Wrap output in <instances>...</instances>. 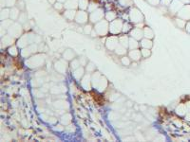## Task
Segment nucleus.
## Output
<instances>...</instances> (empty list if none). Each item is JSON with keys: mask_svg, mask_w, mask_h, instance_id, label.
Returning <instances> with one entry per match:
<instances>
[{"mask_svg": "<svg viewBox=\"0 0 190 142\" xmlns=\"http://www.w3.org/2000/svg\"><path fill=\"white\" fill-rule=\"evenodd\" d=\"M178 15L180 17H182L183 19H189L190 18V6L187 5V6L183 7L181 9V11L179 12Z\"/></svg>", "mask_w": 190, "mask_h": 142, "instance_id": "obj_1", "label": "nucleus"}, {"mask_svg": "<svg viewBox=\"0 0 190 142\" xmlns=\"http://www.w3.org/2000/svg\"><path fill=\"white\" fill-rule=\"evenodd\" d=\"M96 30L100 34H105L108 30V24L107 22H100L96 25Z\"/></svg>", "mask_w": 190, "mask_h": 142, "instance_id": "obj_2", "label": "nucleus"}, {"mask_svg": "<svg viewBox=\"0 0 190 142\" xmlns=\"http://www.w3.org/2000/svg\"><path fill=\"white\" fill-rule=\"evenodd\" d=\"M130 16H131V19H132L133 22H140V21H142V19H143L141 12H138L137 10H133V11L131 12Z\"/></svg>", "mask_w": 190, "mask_h": 142, "instance_id": "obj_3", "label": "nucleus"}, {"mask_svg": "<svg viewBox=\"0 0 190 142\" xmlns=\"http://www.w3.org/2000/svg\"><path fill=\"white\" fill-rule=\"evenodd\" d=\"M103 17V12L101 10H98L96 12H93L91 15V19L92 22H97Z\"/></svg>", "mask_w": 190, "mask_h": 142, "instance_id": "obj_4", "label": "nucleus"}, {"mask_svg": "<svg viewBox=\"0 0 190 142\" xmlns=\"http://www.w3.org/2000/svg\"><path fill=\"white\" fill-rule=\"evenodd\" d=\"M88 20V15L85 12H80L77 15H76V21L80 24L86 23Z\"/></svg>", "mask_w": 190, "mask_h": 142, "instance_id": "obj_5", "label": "nucleus"}, {"mask_svg": "<svg viewBox=\"0 0 190 142\" xmlns=\"http://www.w3.org/2000/svg\"><path fill=\"white\" fill-rule=\"evenodd\" d=\"M171 10L174 12H178L180 9H182V2H179L178 0H176V1H174L171 5Z\"/></svg>", "mask_w": 190, "mask_h": 142, "instance_id": "obj_6", "label": "nucleus"}, {"mask_svg": "<svg viewBox=\"0 0 190 142\" xmlns=\"http://www.w3.org/2000/svg\"><path fill=\"white\" fill-rule=\"evenodd\" d=\"M65 6L68 9H75L77 7V0H67Z\"/></svg>", "mask_w": 190, "mask_h": 142, "instance_id": "obj_7", "label": "nucleus"}, {"mask_svg": "<svg viewBox=\"0 0 190 142\" xmlns=\"http://www.w3.org/2000/svg\"><path fill=\"white\" fill-rule=\"evenodd\" d=\"M110 30H112L113 29H116V32H118L119 30H120V28H121V21H114V22H112L111 23V25H110Z\"/></svg>", "mask_w": 190, "mask_h": 142, "instance_id": "obj_8", "label": "nucleus"}, {"mask_svg": "<svg viewBox=\"0 0 190 142\" xmlns=\"http://www.w3.org/2000/svg\"><path fill=\"white\" fill-rule=\"evenodd\" d=\"M10 15H11L12 19H16L19 17V12L17 9H12V11L10 12Z\"/></svg>", "mask_w": 190, "mask_h": 142, "instance_id": "obj_9", "label": "nucleus"}, {"mask_svg": "<svg viewBox=\"0 0 190 142\" xmlns=\"http://www.w3.org/2000/svg\"><path fill=\"white\" fill-rule=\"evenodd\" d=\"M132 36L134 37H136V38H140V37H142V31L140 29H133L132 30Z\"/></svg>", "mask_w": 190, "mask_h": 142, "instance_id": "obj_10", "label": "nucleus"}, {"mask_svg": "<svg viewBox=\"0 0 190 142\" xmlns=\"http://www.w3.org/2000/svg\"><path fill=\"white\" fill-rule=\"evenodd\" d=\"M65 16L71 20V19H73L74 16H75V12L74 11H68L66 13H65Z\"/></svg>", "mask_w": 190, "mask_h": 142, "instance_id": "obj_11", "label": "nucleus"}, {"mask_svg": "<svg viewBox=\"0 0 190 142\" xmlns=\"http://www.w3.org/2000/svg\"><path fill=\"white\" fill-rule=\"evenodd\" d=\"M79 6L81 9L88 8V0H79Z\"/></svg>", "mask_w": 190, "mask_h": 142, "instance_id": "obj_12", "label": "nucleus"}, {"mask_svg": "<svg viewBox=\"0 0 190 142\" xmlns=\"http://www.w3.org/2000/svg\"><path fill=\"white\" fill-rule=\"evenodd\" d=\"M9 15H10V12H9V11H8V10H6V9H5V10H2V12H1V19L3 20H5V19H6L8 16H9Z\"/></svg>", "mask_w": 190, "mask_h": 142, "instance_id": "obj_13", "label": "nucleus"}, {"mask_svg": "<svg viewBox=\"0 0 190 142\" xmlns=\"http://www.w3.org/2000/svg\"><path fill=\"white\" fill-rule=\"evenodd\" d=\"M176 22H177V25L180 28H184V26L186 25V21H184V20H182V19H177Z\"/></svg>", "mask_w": 190, "mask_h": 142, "instance_id": "obj_14", "label": "nucleus"}, {"mask_svg": "<svg viewBox=\"0 0 190 142\" xmlns=\"http://www.w3.org/2000/svg\"><path fill=\"white\" fill-rule=\"evenodd\" d=\"M142 45H144V47H147V48H150L151 47V42L149 41V40H144L143 41V43H142Z\"/></svg>", "mask_w": 190, "mask_h": 142, "instance_id": "obj_15", "label": "nucleus"}, {"mask_svg": "<svg viewBox=\"0 0 190 142\" xmlns=\"http://www.w3.org/2000/svg\"><path fill=\"white\" fill-rule=\"evenodd\" d=\"M107 18L109 20V21H110V20H112L113 18H115V14L113 12H108L107 14Z\"/></svg>", "mask_w": 190, "mask_h": 142, "instance_id": "obj_16", "label": "nucleus"}, {"mask_svg": "<svg viewBox=\"0 0 190 142\" xmlns=\"http://www.w3.org/2000/svg\"><path fill=\"white\" fill-rule=\"evenodd\" d=\"M14 3H15V0H6L7 6H13Z\"/></svg>", "mask_w": 190, "mask_h": 142, "instance_id": "obj_17", "label": "nucleus"}, {"mask_svg": "<svg viewBox=\"0 0 190 142\" xmlns=\"http://www.w3.org/2000/svg\"><path fill=\"white\" fill-rule=\"evenodd\" d=\"M91 31V27L89 26V25H88V26L85 27V32H86V33H89Z\"/></svg>", "mask_w": 190, "mask_h": 142, "instance_id": "obj_18", "label": "nucleus"}, {"mask_svg": "<svg viewBox=\"0 0 190 142\" xmlns=\"http://www.w3.org/2000/svg\"><path fill=\"white\" fill-rule=\"evenodd\" d=\"M54 7H55V9H58V10H61L63 9V5L62 4H60V3H56L55 5H54Z\"/></svg>", "mask_w": 190, "mask_h": 142, "instance_id": "obj_19", "label": "nucleus"}, {"mask_svg": "<svg viewBox=\"0 0 190 142\" xmlns=\"http://www.w3.org/2000/svg\"><path fill=\"white\" fill-rule=\"evenodd\" d=\"M149 2H150L151 4H153V5H155V4H157L158 2H159V0H148Z\"/></svg>", "mask_w": 190, "mask_h": 142, "instance_id": "obj_20", "label": "nucleus"}, {"mask_svg": "<svg viewBox=\"0 0 190 142\" xmlns=\"http://www.w3.org/2000/svg\"><path fill=\"white\" fill-rule=\"evenodd\" d=\"M186 30L188 32H190V23H187L186 24Z\"/></svg>", "mask_w": 190, "mask_h": 142, "instance_id": "obj_21", "label": "nucleus"}, {"mask_svg": "<svg viewBox=\"0 0 190 142\" xmlns=\"http://www.w3.org/2000/svg\"><path fill=\"white\" fill-rule=\"evenodd\" d=\"M181 1H182L183 3H189L190 0H181Z\"/></svg>", "mask_w": 190, "mask_h": 142, "instance_id": "obj_22", "label": "nucleus"}, {"mask_svg": "<svg viewBox=\"0 0 190 142\" xmlns=\"http://www.w3.org/2000/svg\"><path fill=\"white\" fill-rule=\"evenodd\" d=\"M163 1L164 3H166V4H168L169 2H170V1H171V0H163Z\"/></svg>", "mask_w": 190, "mask_h": 142, "instance_id": "obj_23", "label": "nucleus"}, {"mask_svg": "<svg viewBox=\"0 0 190 142\" xmlns=\"http://www.w3.org/2000/svg\"><path fill=\"white\" fill-rule=\"evenodd\" d=\"M49 2L52 3V4H54V2H55V0H49Z\"/></svg>", "mask_w": 190, "mask_h": 142, "instance_id": "obj_24", "label": "nucleus"}, {"mask_svg": "<svg viewBox=\"0 0 190 142\" xmlns=\"http://www.w3.org/2000/svg\"><path fill=\"white\" fill-rule=\"evenodd\" d=\"M60 2H63V1H65V0H59Z\"/></svg>", "mask_w": 190, "mask_h": 142, "instance_id": "obj_25", "label": "nucleus"}]
</instances>
